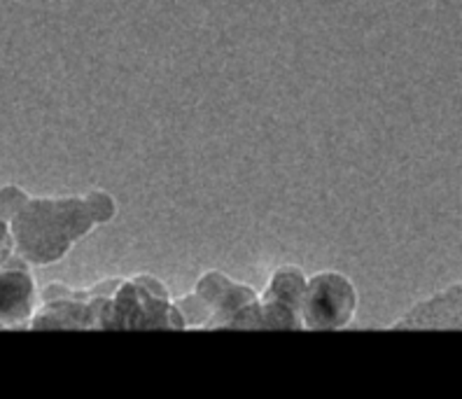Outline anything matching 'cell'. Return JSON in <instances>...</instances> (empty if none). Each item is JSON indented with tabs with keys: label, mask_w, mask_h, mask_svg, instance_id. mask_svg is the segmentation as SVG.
<instances>
[{
	"label": "cell",
	"mask_w": 462,
	"mask_h": 399,
	"mask_svg": "<svg viewBox=\"0 0 462 399\" xmlns=\"http://www.w3.org/2000/svg\"><path fill=\"white\" fill-rule=\"evenodd\" d=\"M360 306L356 283L334 269L306 276L301 299V329L310 332H337L353 322Z\"/></svg>",
	"instance_id": "3"
},
{
	"label": "cell",
	"mask_w": 462,
	"mask_h": 399,
	"mask_svg": "<svg viewBox=\"0 0 462 399\" xmlns=\"http://www.w3.org/2000/svg\"><path fill=\"white\" fill-rule=\"evenodd\" d=\"M26 197H29V191L22 190L19 185L0 187V215L5 219H10L12 215H14V210L26 201Z\"/></svg>",
	"instance_id": "8"
},
{
	"label": "cell",
	"mask_w": 462,
	"mask_h": 399,
	"mask_svg": "<svg viewBox=\"0 0 462 399\" xmlns=\"http://www.w3.org/2000/svg\"><path fill=\"white\" fill-rule=\"evenodd\" d=\"M0 247H12L10 237V222L0 215Z\"/></svg>",
	"instance_id": "9"
},
{
	"label": "cell",
	"mask_w": 462,
	"mask_h": 399,
	"mask_svg": "<svg viewBox=\"0 0 462 399\" xmlns=\"http://www.w3.org/2000/svg\"><path fill=\"white\" fill-rule=\"evenodd\" d=\"M117 215V201L103 190L78 197H26L10 222L12 253L31 266L57 264L97 227Z\"/></svg>",
	"instance_id": "1"
},
{
	"label": "cell",
	"mask_w": 462,
	"mask_h": 399,
	"mask_svg": "<svg viewBox=\"0 0 462 399\" xmlns=\"http://www.w3.org/2000/svg\"><path fill=\"white\" fill-rule=\"evenodd\" d=\"M101 329H185V325L164 283L138 274L119 278L107 294Z\"/></svg>",
	"instance_id": "2"
},
{
	"label": "cell",
	"mask_w": 462,
	"mask_h": 399,
	"mask_svg": "<svg viewBox=\"0 0 462 399\" xmlns=\"http://www.w3.org/2000/svg\"><path fill=\"white\" fill-rule=\"evenodd\" d=\"M462 327V287L453 283L441 287L428 299L413 304L390 329H460Z\"/></svg>",
	"instance_id": "7"
},
{
	"label": "cell",
	"mask_w": 462,
	"mask_h": 399,
	"mask_svg": "<svg viewBox=\"0 0 462 399\" xmlns=\"http://www.w3.org/2000/svg\"><path fill=\"white\" fill-rule=\"evenodd\" d=\"M306 276L294 264L278 266L269 283L257 292L262 313V329H301V299Z\"/></svg>",
	"instance_id": "5"
},
{
	"label": "cell",
	"mask_w": 462,
	"mask_h": 399,
	"mask_svg": "<svg viewBox=\"0 0 462 399\" xmlns=\"http://www.w3.org/2000/svg\"><path fill=\"white\" fill-rule=\"evenodd\" d=\"M12 255V247H0V264Z\"/></svg>",
	"instance_id": "10"
},
{
	"label": "cell",
	"mask_w": 462,
	"mask_h": 399,
	"mask_svg": "<svg viewBox=\"0 0 462 399\" xmlns=\"http://www.w3.org/2000/svg\"><path fill=\"white\" fill-rule=\"evenodd\" d=\"M194 292L208 306L206 329H262L260 302L253 285L231 281L213 269L199 278Z\"/></svg>",
	"instance_id": "4"
},
{
	"label": "cell",
	"mask_w": 462,
	"mask_h": 399,
	"mask_svg": "<svg viewBox=\"0 0 462 399\" xmlns=\"http://www.w3.org/2000/svg\"><path fill=\"white\" fill-rule=\"evenodd\" d=\"M31 269L33 266L14 253L0 264V329L29 327L31 315L38 306V290Z\"/></svg>",
	"instance_id": "6"
}]
</instances>
